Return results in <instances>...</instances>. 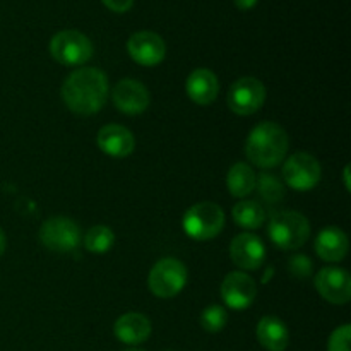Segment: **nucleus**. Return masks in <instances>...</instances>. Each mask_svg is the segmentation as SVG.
Returning a JSON list of instances; mask_svg holds the SVG:
<instances>
[{
    "label": "nucleus",
    "instance_id": "obj_1",
    "mask_svg": "<svg viewBox=\"0 0 351 351\" xmlns=\"http://www.w3.org/2000/svg\"><path fill=\"white\" fill-rule=\"evenodd\" d=\"M108 96V77L96 67H81L62 84V99L77 115H95L105 106Z\"/></svg>",
    "mask_w": 351,
    "mask_h": 351
},
{
    "label": "nucleus",
    "instance_id": "obj_2",
    "mask_svg": "<svg viewBox=\"0 0 351 351\" xmlns=\"http://www.w3.org/2000/svg\"><path fill=\"white\" fill-rule=\"evenodd\" d=\"M288 134L280 123L261 122L250 130L245 143V154L250 163L259 168H274L288 153Z\"/></svg>",
    "mask_w": 351,
    "mask_h": 351
},
{
    "label": "nucleus",
    "instance_id": "obj_3",
    "mask_svg": "<svg viewBox=\"0 0 351 351\" xmlns=\"http://www.w3.org/2000/svg\"><path fill=\"white\" fill-rule=\"evenodd\" d=\"M267 233L278 249L293 250L307 242L311 235V223L302 213L281 211L269 219Z\"/></svg>",
    "mask_w": 351,
    "mask_h": 351
},
{
    "label": "nucleus",
    "instance_id": "obj_4",
    "mask_svg": "<svg viewBox=\"0 0 351 351\" xmlns=\"http://www.w3.org/2000/svg\"><path fill=\"white\" fill-rule=\"evenodd\" d=\"M184 232L194 240H211L225 226V213L215 202H197L184 215Z\"/></svg>",
    "mask_w": 351,
    "mask_h": 351
},
{
    "label": "nucleus",
    "instance_id": "obj_5",
    "mask_svg": "<svg viewBox=\"0 0 351 351\" xmlns=\"http://www.w3.org/2000/svg\"><path fill=\"white\" fill-rule=\"evenodd\" d=\"M50 53L65 67H77L93 57V43L77 29L58 31L50 40Z\"/></svg>",
    "mask_w": 351,
    "mask_h": 351
},
{
    "label": "nucleus",
    "instance_id": "obj_6",
    "mask_svg": "<svg viewBox=\"0 0 351 351\" xmlns=\"http://www.w3.org/2000/svg\"><path fill=\"white\" fill-rule=\"evenodd\" d=\"M147 283H149V290L158 298H165V300L173 298L184 290L185 283H187V267L178 259L165 257L154 264L149 278H147Z\"/></svg>",
    "mask_w": 351,
    "mask_h": 351
},
{
    "label": "nucleus",
    "instance_id": "obj_7",
    "mask_svg": "<svg viewBox=\"0 0 351 351\" xmlns=\"http://www.w3.org/2000/svg\"><path fill=\"white\" fill-rule=\"evenodd\" d=\"M40 240L53 252H71L81 242V228L67 216H53L41 225Z\"/></svg>",
    "mask_w": 351,
    "mask_h": 351
},
{
    "label": "nucleus",
    "instance_id": "obj_8",
    "mask_svg": "<svg viewBox=\"0 0 351 351\" xmlns=\"http://www.w3.org/2000/svg\"><path fill=\"white\" fill-rule=\"evenodd\" d=\"M321 165L308 153L291 154L283 165V180L298 192L312 191L321 182Z\"/></svg>",
    "mask_w": 351,
    "mask_h": 351
},
{
    "label": "nucleus",
    "instance_id": "obj_9",
    "mask_svg": "<svg viewBox=\"0 0 351 351\" xmlns=\"http://www.w3.org/2000/svg\"><path fill=\"white\" fill-rule=\"evenodd\" d=\"M266 101V88L256 77H242L230 88L226 103L228 108L237 115H252L259 112Z\"/></svg>",
    "mask_w": 351,
    "mask_h": 351
},
{
    "label": "nucleus",
    "instance_id": "obj_10",
    "mask_svg": "<svg viewBox=\"0 0 351 351\" xmlns=\"http://www.w3.org/2000/svg\"><path fill=\"white\" fill-rule=\"evenodd\" d=\"M127 51L136 64L143 67H154L163 62L167 45L163 38L153 31H137L127 41Z\"/></svg>",
    "mask_w": 351,
    "mask_h": 351
},
{
    "label": "nucleus",
    "instance_id": "obj_11",
    "mask_svg": "<svg viewBox=\"0 0 351 351\" xmlns=\"http://www.w3.org/2000/svg\"><path fill=\"white\" fill-rule=\"evenodd\" d=\"M315 288L329 304L345 305L351 298V278L348 271L341 267H324L319 271Z\"/></svg>",
    "mask_w": 351,
    "mask_h": 351
},
{
    "label": "nucleus",
    "instance_id": "obj_12",
    "mask_svg": "<svg viewBox=\"0 0 351 351\" xmlns=\"http://www.w3.org/2000/svg\"><path fill=\"white\" fill-rule=\"evenodd\" d=\"M257 297V285L252 278L242 271L230 273L221 283V298L233 311L250 307Z\"/></svg>",
    "mask_w": 351,
    "mask_h": 351
},
{
    "label": "nucleus",
    "instance_id": "obj_13",
    "mask_svg": "<svg viewBox=\"0 0 351 351\" xmlns=\"http://www.w3.org/2000/svg\"><path fill=\"white\" fill-rule=\"evenodd\" d=\"M230 257L233 264L245 271H256L263 266L266 259V247L263 240L254 233H240L232 240L230 245Z\"/></svg>",
    "mask_w": 351,
    "mask_h": 351
},
{
    "label": "nucleus",
    "instance_id": "obj_14",
    "mask_svg": "<svg viewBox=\"0 0 351 351\" xmlns=\"http://www.w3.org/2000/svg\"><path fill=\"white\" fill-rule=\"evenodd\" d=\"M113 105L127 115H139L149 106V91L136 79H122L113 88Z\"/></svg>",
    "mask_w": 351,
    "mask_h": 351
},
{
    "label": "nucleus",
    "instance_id": "obj_15",
    "mask_svg": "<svg viewBox=\"0 0 351 351\" xmlns=\"http://www.w3.org/2000/svg\"><path fill=\"white\" fill-rule=\"evenodd\" d=\"M96 141H98L99 149L113 158L129 156V154H132L134 147H136L134 134L123 125H117V123L101 127Z\"/></svg>",
    "mask_w": 351,
    "mask_h": 351
},
{
    "label": "nucleus",
    "instance_id": "obj_16",
    "mask_svg": "<svg viewBox=\"0 0 351 351\" xmlns=\"http://www.w3.org/2000/svg\"><path fill=\"white\" fill-rule=\"evenodd\" d=\"M185 91H187L189 98L197 105H211L218 98L219 81L215 72L209 71V69H195L187 77Z\"/></svg>",
    "mask_w": 351,
    "mask_h": 351
},
{
    "label": "nucleus",
    "instance_id": "obj_17",
    "mask_svg": "<svg viewBox=\"0 0 351 351\" xmlns=\"http://www.w3.org/2000/svg\"><path fill=\"white\" fill-rule=\"evenodd\" d=\"M350 250V242L346 233L338 226H328L321 230L315 239V252L321 259L328 263H339L346 257Z\"/></svg>",
    "mask_w": 351,
    "mask_h": 351
},
{
    "label": "nucleus",
    "instance_id": "obj_18",
    "mask_svg": "<svg viewBox=\"0 0 351 351\" xmlns=\"http://www.w3.org/2000/svg\"><path fill=\"white\" fill-rule=\"evenodd\" d=\"M113 332L122 343L136 346L149 338L151 322L146 315L139 314V312H129V314H123L122 317L117 319Z\"/></svg>",
    "mask_w": 351,
    "mask_h": 351
},
{
    "label": "nucleus",
    "instance_id": "obj_19",
    "mask_svg": "<svg viewBox=\"0 0 351 351\" xmlns=\"http://www.w3.org/2000/svg\"><path fill=\"white\" fill-rule=\"evenodd\" d=\"M257 339L267 351H285L290 343V332L280 317L266 315L257 324Z\"/></svg>",
    "mask_w": 351,
    "mask_h": 351
},
{
    "label": "nucleus",
    "instance_id": "obj_20",
    "mask_svg": "<svg viewBox=\"0 0 351 351\" xmlns=\"http://www.w3.org/2000/svg\"><path fill=\"white\" fill-rule=\"evenodd\" d=\"M257 175L247 163H235L226 175V187L233 197H247L256 189Z\"/></svg>",
    "mask_w": 351,
    "mask_h": 351
},
{
    "label": "nucleus",
    "instance_id": "obj_21",
    "mask_svg": "<svg viewBox=\"0 0 351 351\" xmlns=\"http://www.w3.org/2000/svg\"><path fill=\"white\" fill-rule=\"evenodd\" d=\"M233 219L245 230H257L266 221V209L256 201H240L232 211Z\"/></svg>",
    "mask_w": 351,
    "mask_h": 351
},
{
    "label": "nucleus",
    "instance_id": "obj_22",
    "mask_svg": "<svg viewBox=\"0 0 351 351\" xmlns=\"http://www.w3.org/2000/svg\"><path fill=\"white\" fill-rule=\"evenodd\" d=\"M115 243V233L112 232V228L108 226H93L88 233H86L84 245L89 252L93 254H105Z\"/></svg>",
    "mask_w": 351,
    "mask_h": 351
},
{
    "label": "nucleus",
    "instance_id": "obj_23",
    "mask_svg": "<svg viewBox=\"0 0 351 351\" xmlns=\"http://www.w3.org/2000/svg\"><path fill=\"white\" fill-rule=\"evenodd\" d=\"M256 185H259V192L264 201L271 202V204H278L283 199V185H281V182L274 175H259V180L256 182Z\"/></svg>",
    "mask_w": 351,
    "mask_h": 351
},
{
    "label": "nucleus",
    "instance_id": "obj_24",
    "mask_svg": "<svg viewBox=\"0 0 351 351\" xmlns=\"http://www.w3.org/2000/svg\"><path fill=\"white\" fill-rule=\"evenodd\" d=\"M226 321H228V314L219 305H211L204 308L201 314V326L208 332H219L226 326Z\"/></svg>",
    "mask_w": 351,
    "mask_h": 351
},
{
    "label": "nucleus",
    "instance_id": "obj_25",
    "mask_svg": "<svg viewBox=\"0 0 351 351\" xmlns=\"http://www.w3.org/2000/svg\"><path fill=\"white\" fill-rule=\"evenodd\" d=\"M350 339H351V326L345 324L335 329L329 338L328 351H351L350 350Z\"/></svg>",
    "mask_w": 351,
    "mask_h": 351
},
{
    "label": "nucleus",
    "instance_id": "obj_26",
    "mask_svg": "<svg viewBox=\"0 0 351 351\" xmlns=\"http://www.w3.org/2000/svg\"><path fill=\"white\" fill-rule=\"evenodd\" d=\"M288 269L293 276L297 278H307L312 273V263L305 256H295L290 259Z\"/></svg>",
    "mask_w": 351,
    "mask_h": 351
},
{
    "label": "nucleus",
    "instance_id": "obj_27",
    "mask_svg": "<svg viewBox=\"0 0 351 351\" xmlns=\"http://www.w3.org/2000/svg\"><path fill=\"white\" fill-rule=\"evenodd\" d=\"M101 2L106 9L113 10V12H119V14L127 12V10L134 5V0H101Z\"/></svg>",
    "mask_w": 351,
    "mask_h": 351
},
{
    "label": "nucleus",
    "instance_id": "obj_28",
    "mask_svg": "<svg viewBox=\"0 0 351 351\" xmlns=\"http://www.w3.org/2000/svg\"><path fill=\"white\" fill-rule=\"evenodd\" d=\"M233 2H235V5L239 7L240 10H249L256 5L257 0H233Z\"/></svg>",
    "mask_w": 351,
    "mask_h": 351
},
{
    "label": "nucleus",
    "instance_id": "obj_29",
    "mask_svg": "<svg viewBox=\"0 0 351 351\" xmlns=\"http://www.w3.org/2000/svg\"><path fill=\"white\" fill-rule=\"evenodd\" d=\"M5 245H7L5 233H3V232H2V228H0V256H2V254L5 252Z\"/></svg>",
    "mask_w": 351,
    "mask_h": 351
},
{
    "label": "nucleus",
    "instance_id": "obj_30",
    "mask_svg": "<svg viewBox=\"0 0 351 351\" xmlns=\"http://www.w3.org/2000/svg\"><path fill=\"white\" fill-rule=\"evenodd\" d=\"M343 178H345L346 191H350V189H351V185H350V167L345 168V173H343Z\"/></svg>",
    "mask_w": 351,
    "mask_h": 351
},
{
    "label": "nucleus",
    "instance_id": "obj_31",
    "mask_svg": "<svg viewBox=\"0 0 351 351\" xmlns=\"http://www.w3.org/2000/svg\"><path fill=\"white\" fill-rule=\"evenodd\" d=\"M123 351H144V350H139V348H127V350H123Z\"/></svg>",
    "mask_w": 351,
    "mask_h": 351
}]
</instances>
